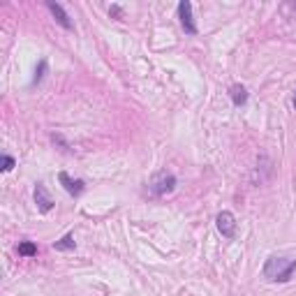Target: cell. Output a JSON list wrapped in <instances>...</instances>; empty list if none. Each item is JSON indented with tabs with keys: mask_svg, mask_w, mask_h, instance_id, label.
I'll use <instances>...</instances> for the list:
<instances>
[{
	"mask_svg": "<svg viewBox=\"0 0 296 296\" xmlns=\"http://www.w3.org/2000/svg\"><path fill=\"white\" fill-rule=\"evenodd\" d=\"M294 271H296L294 257H275V254H271V257L266 259V264H264L262 273L268 282H287L294 275Z\"/></svg>",
	"mask_w": 296,
	"mask_h": 296,
	"instance_id": "cell-1",
	"label": "cell"
},
{
	"mask_svg": "<svg viewBox=\"0 0 296 296\" xmlns=\"http://www.w3.org/2000/svg\"><path fill=\"white\" fill-rule=\"evenodd\" d=\"M176 188V176L166 169H160L153 174V178L148 180V190H151L153 197H164V194L174 192Z\"/></svg>",
	"mask_w": 296,
	"mask_h": 296,
	"instance_id": "cell-2",
	"label": "cell"
},
{
	"mask_svg": "<svg viewBox=\"0 0 296 296\" xmlns=\"http://www.w3.org/2000/svg\"><path fill=\"white\" fill-rule=\"evenodd\" d=\"M215 222H217V231H220L225 238H229V240L236 238V217H234V213L231 211L217 213Z\"/></svg>",
	"mask_w": 296,
	"mask_h": 296,
	"instance_id": "cell-3",
	"label": "cell"
},
{
	"mask_svg": "<svg viewBox=\"0 0 296 296\" xmlns=\"http://www.w3.org/2000/svg\"><path fill=\"white\" fill-rule=\"evenodd\" d=\"M178 18H180V26L188 35H197V23H194V16H192V3L188 0H180L178 3Z\"/></svg>",
	"mask_w": 296,
	"mask_h": 296,
	"instance_id": "cell-4",
	"label": "cell"
},
{
	"mask_svg": "<svg viewBox=\"0 0 296 296\" xmlns=\"http://www.w3.org/2000/svg\"><path fill=\"white\" fill-rule=\"evenodd\" d=\"M58 180H60V185L67 190V194H72V197H79V194H83V190H86V183H83L81 178H72L67 171H60Z\"/></svg>",
	"mask_w": 296,
	"mask_h": 296,
	"instance_id": "cell-5",
	"label": "cell"
},
{
	"mask_svg": "<svg viewBox=\"0 0 296 296\" xmlns=\"http://www.w3.org/2000/svg\"><path fill=\"white\" fill-rule=\"evenodd\" d=\"M32 197H35V203H37V208H40V213H49L51 208H53V199H51V194L46 192L44 183H37L35 185V192H32Z\"/></svg>",
	"mask_w": 296,
	"mask_h": 296,
	"instance_id": "cell-6",
	"label": "cell"
},
{
	"mask_svg": "<svg viewBox=\"0 0 296 296\" xmlns=\"http://www.w3.org/2000/svg\"><path fill=\"white\" fill-rule=\"evenodd\" d=\"M46 7H49V12L53 14V18L65 28V30H74V23H72V18H69V14L63 9V5L51 3V0H49V3H46Z\"/></svg>",
	"mask_w": 296,
	"mask_h": 296,
	"instance_id": "cell-7",
	"label": "cell"
},
{
	"mask_svg": "<svg viewBox=\"0 0 296 296\" xmlns=\"http://www.w3.org/2000/svg\"><path fill=\"white\" fill-rule=\"evenodd\" d=\"M229 97H231V102H234V106H243L245 102H248V90H245V86H240V83H234V86L229 88Z\"/></svg>",
	"mask_w": 296,
	"mask_h": 296,
	"instance_id": "cell-8",
	"label": "cell"
},
{
	"mask_svg": "<svg viewBox=\"0 0 296 296\" xmlns=\"http://www.w3.org/2000/svg\"><path fill=\"white\" fill-rule=\"evenodd\" d=\"M77 248V240H74V234H65L60 240H55L53 243V250H58V252H67V250H74Z\"/></svg>",
	"mask_w": 296,
	"mask_h": 296,
	"instance_id": "cell-9",
	"label": "cell"
},
{
	"mask_svg": "<svg viewBox=\"0 0 296 296\" xmlns=\"http://www.w3.org/2000/svg\"><path fill=\"white\" fill-rule=\"evenodd\" d=\"M16 252L21 254V257H35L37 254V245L32 243V240H21L16 248Z\"/></svg>",
	"mask_w": 296,
	"mask_h": 296,
	"instance_id": "cell-10",
	"label": "cell"
},
{
	"mask_svg": "<svg viewBox=\"0 0 296 296\" xmlns=\"http://www.w3.org/2000/svg\"><path fill=\"white\" fill-rule=\"evenodd\" d=\"M46 69H49V63L46 60H40V65L35 67V77H32V86H37V83L44 79V74H46Z\"/></svg>",
	"mask_w": 296,
	"mask_h": 296,
	"instance_id": "cell-11",
	"label": "cell"
},
{
	"mask_svg": "<svg viewBox=\"0 0 296 296\" xmlns=\"http://www.w3.org/2000/svg\"><path fill=\"white\" fill-rule=\"evenodd\" d=\"M14 164H16V162H14L12 155H3V171H9Z\"/></svg>",
	"mask_w": 296,
	"mask_h": 296,
	"instance_id": "cell-12",
	"label": "cell"
},
{
	"mask_svg": "<svg viewBox=\"0 0 296 296\" xmlns=\"http://www.w3.org/2000/svg\"><path fill=\"white\" fill-rule=\"evenodd\" d=\"M109 14H114V16H120V7H118V5H111V7H109Z\"/></svg>",
	"mask_w": 296,
	"mask_h": 296,
	"instance_id": "cell-13",
	"label": "cell"
},
{
	"mask_svg": "<svg viewBox=\"0 0 296 296\" xmlns=\"http://www.w3.org/2000/svg\"><path fill=\"white\" fill-rule=\"evenodd\" d=\"M294 106H296V95H294Z\"/></svg>",
	"mask_w": 296,
	"mask_h": 296,
	"instance_id": "cell-14",
	"label": "cell"
}]
</instances>
